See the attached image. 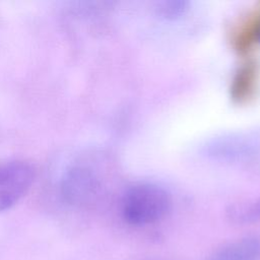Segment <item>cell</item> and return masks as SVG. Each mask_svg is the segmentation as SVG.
I'll return each mask as SVG.
<instances>
[{"label":"cell","mask_w":260,"mask_h":260,"mask_svg":"<svg viewBox=\"0 0 260 260\" xmlns=\"http://www.w3.org/2000/svg\"><path fill=\"white\" fill-rule=\"evenodd\" d=\"M171 200L166 190L150 184L139 183L126 190L122 198V213L134 225H146L161 219L170 209Z\"/></svg>","instance_id":"obj_1"},{"label":"cell","mask_w":260,"mask_h":260,"mask_svg":"<svg viewBox=\"0 0 260 260\" xmlns=\"http://www.w3.org/2000/svg\"><path fill=\"white\" fill-rule=\"evenodd\" d=\"M34 177V169L24 160H0V211L20 200L30 188Z\"/></svg>","instance_id":"obj_2"},{"label":"cell","mask_w":260,"mask_h":260,"mask_svg":"<svg viewBox=\"0 0 260 260\" xmlns=\"http://www.w3.org/2000/svg\"><path fill=\"white\" fill-rule=\"evenodd\" d=\"M231 43L243 55L260 47V2L248 9L235 23L231 31Z\"/></svg>","instance_id":"obj_3"},{"label":"cell","mask_w":260,"mask_h":260,"mask_svg":"<svg viewBox=\"0 0 260 260\" xmlns=\"http://www.w3.org/2000/svg\"><path fill=\"white\" fill-rule=\"evenodd\" d=\"M260 85V63L254 58L244 60L236 69L231 80V96L238 103L253 99Z\"/></svg>","instance_id":"obj_4"},{"label":"cell","mask_w":260,"mask_h":260,"mask_svg":"<svg viewBox=\"0 0 260 260\" xmlns=\"http://www.w3.org/2000/svg\"><path fill=\"white\" fill-rule=\"evenodd\" d=\"M260 238L247 237L223 245L208 260H259Z\"/></svg>","instance_id":"obj_5"}]
</instances>
